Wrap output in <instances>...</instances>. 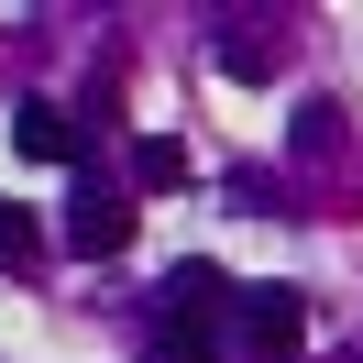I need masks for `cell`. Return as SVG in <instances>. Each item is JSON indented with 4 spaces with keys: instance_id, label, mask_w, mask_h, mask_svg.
I'll return each instance as SVG.
<instances>
[{
    "instance_id": "1",
    "label": "cell",
    "mask_w": 363,
    "mask_h": 363,
    "mask_svg": "<svg viewBox=\"0 0 363 363\" xmlns=\"http://www.w3.org/2000/svg\"><path fill=\"white\" fill-rule=\"evenodd\" d=\"M231 341L264 352V363H286L297 341H308V297L297 286H231Z\"/></svg>"
},
{
    "instance_id": "2",
    "label": "cell",
    "mask_w": 363,
    "mask_h": 363,
    "mask_svg": "<svg viewBox=\"0 0 363 363\" xmlns=\"http://www.w3.org/2000/svg\"><path fill=\"white\" fill-rule=\"evenodd\" d=\"M220 319H231V275H220V264H199V253H187V264H165L155 330H220Z\"/></svg>"
},
{
    "instance_id": "3",
    "label": "cell",
    "mask_w": 363,
    "mask_h": 363,
    "mask_svg": "<svg viewBox=\"0 0 363 363\" xmlns=\"http://www.w3.org/2000/svg\"><path fill=\"white\" fill-rule=\"evenodd\" d=\"M121 242H133V199H111V187H77V199H67V253L111 264Z\"/></svg>"
},
{
    "instance_id": "4",
    "label": "cell",
    "mask_w": 363,
    "mask_h": 363,
    "mask_svg": "<svg viewBox=\"0 0 363 363\" xmlns=\"http://www.w3.org/2000/svg\"><path fill=\"white\" fill-rule=\"evenodd\" d=\"M11 143H23L33 165H77V155H89V121L55 111V99H23V111H11Z\"/></svg>"
},
{
    "instance_id": "5",
    "label": "cell",
    "mask_w": 363,
    "mask_h": 363,
    "mask_svg": "<svg viewBox=\"0 0 363 363\" xmlns=\"http://www.w3.org/2000/svg\"><path fill=\"white\" fill-rule=\"evenodd\" d=\"M0 275H45V220L23 199H0Z\"/></svg>"
},
{
    "instance_id": "6",
    "label": "cell",
    "mask_w": 363,
    "mask_h": 363,
    "mask_svg": "<svg viewBox=\"0 0 363 363\" xmlns=\"http://www.w3.org/2000/svg\"><path fill=\"white\" fill-rule=\"evenodd\" d=\"M275 55H286L275 33H242V23L220 33V67H231V77H275Z\"/></svg>"
},
{
    "instance_id": "7",
    "label": "cell",
    "mask_w": 363,
    "mask_h": 363,
    "mask_svg": "<svg viewBox=\"0 0 363 363\" xmlns=\"http://www.w3.org/2000/svg\"><path fill=\"white\" fill-rule=\"evenodd\" d=\"M133 177H143V187H187V143L143 133V143H133Z\"/></svg>"
},
{
    "instance_id": "8",
    "label": "cell",
    "mask_w": 363,
    "mask_h": 363,
    "mask_svg": "<svg viewBox=\"0 0 363 363\" xmlns=\"http://www.w3.org/2000/svg\"><path fill=\"white\" fill-rule=\"evenodd\" d=\"M297 155H341V111H330V99L297 111Z\"/></svg>"
},
{
    "instance_id": "9",
    "label": "cell",
    "mask_w": 363,
    "mask_h": 363,
    "mask_svg": "<svg viewBox=\"0 0 363 363\" xmlns=\"http://www.w3.org/2000/svg\"><path fill=\"white\" fill-rule=\"evenodd\" d=\"M155 363H220V341L209 330H155Z\"/></svg>"
}]
</instances>
